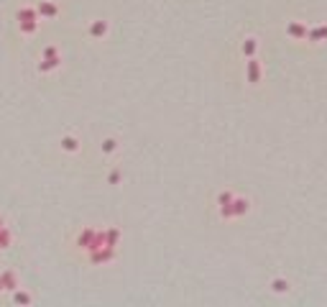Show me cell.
<instances>
[{"instance_id":"1","label":"cell","mask_w":327,"mask_h":307,"mask_svg":"<svg viewBox=\"0 0 327 307\" xmlns=\"http://www.w3.org/2000/svg\"><path fill=\"white\" fill-rule=\"evenodd\" d=\"M18 26H21V34L23 36H34L36 34V26H39L36 23V10L28 8V5L21 8L18 10Z\"/></svg>"},{"instance_id":"2","label":"cell","mask_w":327,"mask_h":307,"mask_svg":"<svg viewBox=\"0 0 327 307\" xmlns=\"http://www.w3.org/2000/svg\"><path fill=\"white\" fill-rule=\"evenodd\" d=\"M64 149H67V151H77V138L67 136V138H64Z\"/></svg>"},{"instance_id":"3","label":"cell","mask_w":327,"mask_h":307,"mask_svg":"<svg viewBox=\"0 0 327 307\" xmlns=\"http://www.w3.org/2000/svg\"><path fill=\"white\" fill-rule=\"evenodd\" d=\"M39 10H41L43 15H54V13H56V8H54L51 3H41V5H39Z\"/></svg>"},{"instance_id":"4","label":"cell","mask_w":327,"mask_h":307,"mask_svg":"<svg viewBox=\"0 0 327 307\" xmlns=\"http://www.w3.org/2000/svg\"><path fill=\"white\" fill-rule=\"evenodd\" d=\"M13 300H16V302H28V300H31V297H28V295H16V297H13Z\"/></svg>"}]
</instances>
